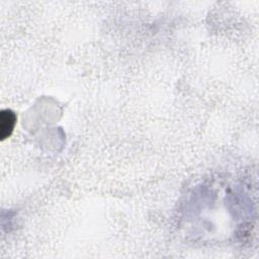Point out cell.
Segmentation results:
<instances>
[{"label": "cell", "instance_id": "cell-1", "mask_svg": "<svg viewBox=\"0 0 259 259\" xmlns=\"http://www.w3.org/2000/svg\"><path fill=\"white\" fill-rule=\"evenodd\" d=\"M16 123V115L10 109H3L0 112V138L5 140L10 137Z\"/></svg>", "mask_w": 259, "mask_h": 259}]
</instances>
